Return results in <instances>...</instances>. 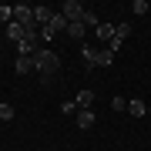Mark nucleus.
I'll return each mask as SVG.
<instances>
[{
    "label": "nucleus",
    "instance_id": "18",
    "mask_svg": "<svg viewBox=\"0 0 151 151\" xmlns=\"http://www.w3.org/2000/svg\"><path fill=\"white\" fill-rule=\"evenodd\" d=\"M131 10H134L138 17H141V14H148V0H134V4H131Z\"/></svg>",
    "mask_w": 151,
    "mask_h": 151
},
{
    "label": "nucleus",
    "instance_id": "19",
    "mask_svg": "<svg viewBox=\"0 0 151 151\" xmlns=\"http://www.w3.org/2000/svg\"><path fill=\"white\" fill-rule=\"evenodd\" d=\"M54 37H57V34L50 30V27H40V40H44V44H47V40H54Z\"/></svg>",
    "mask_w": 151,
    "mask_h": 151
},
{
    "label": "nucleus",
    "instance_id": "1",
    "mask_svg": "<svg viewBox=\"0 0 151 151\" xmlns=\"http://www.w3.org/2000/svg\"><path fill=\"white\" fill-rule=\"evenodd\" d=\"M34 64H37V74H40V77H50V74H57V67H60V57L54 54V50L40 47V50H37V57H34Z\"/></svg>",
    "mask_w": 151,
    "mask_h": 151
},
{
    "label": "nucleus",
    "instance_id": "8",
    "mask_svg": "<svg viewBox=\"0 0 151 151\" xmlns=\"http://www.w3.org/2000/svg\"><path fill=\"white\" fill-rule=\"evenodd\" d=\"M114 40V24H97V44H111Z\"/></svg>",
    "mask_w": 151,
    "mask_h": 151
},
{
    "label": "nucleus",
    "instance_id": "6",
    "mask_svg": "<svg viewBox=\"0 0 151 151\" xmlns=\"http://www.w3.org/2000/svg\"><path fill=\"white\" fill-rule=\"evenodd\" d=\"M74 118H77V128H84V131H87V128H94V118H97V114H94L91 108H84V111H77Z\"/></svg>",
    "mask_w": 151,
    "mask_h": 151
},
{
    "label": "nucleus",
    "instance_id": "4",
    "mask_svg": "<svg viewBox=\"0 0 151 151\" xmlns=\"http://www.w3.org/2000/svg\"><path fill=\"white\" fill-rule=\"evenodd\" d=\"M44 27H50L54 34H64V30H67V17L60 14V10H54V14H50V20L44 24Z\"/></svg>",
    "mask_w": 151,
    "mask_h": 151
},
{
    "label": "nucleus",
    "instance_id": "11",
    "mask_svg": "<svg viewBox=\"0 0 151 151\" xmlns=\"http://www.w3.org/2000/svg\"><path fill=\"white\" fill-rule=\"evenodd\" d=\"M84 30H87V27H84L81 20H74V24H67V37H70V40H81V44H84Z\"/></svg>",
    "mask_w": 151,
    "mask_h": 151
},
{
    "label": "nucleus",
    "instance_id": "9",
    "mask_svg": "<svg viewBox=\"0 0 151 151\" xmlns=\"http://www.w3.org/2000/svg\"><path fill=\"white\" fill-rule=\"evenodd\" d=\"M14 70H17V74H30V70H37V64H34V57H20V54H17Z\"/></svg>",
    "mask_w": 151,
    "mask_h": 151
},
{
    "label": "nucleus",
    "instance_id": "12",
    "mask_svg": "<svg viewBox=\"0 0 151 151\" xmlns=\"http://www.w3.org/2000/svg\"><path fill=\"white\" fill-rule=\"evenodd\" d=\"M50 14H54L50 7H34V24H37V27H44V24L50 20Z\"/></svg>",
    "mask_w": 151,
    "mask_h": 151
},
{
    "label": "nucleus",
    "instance_id": "10",
    "mask_svg": "<svg viewBox=\"0 0 151 151\" xmlns=\"http://www.w3.org/2000/svg\"><path fill=\"white\" fill-rule=\"evenodd\" d=\"M128 114H131V118H145V114H148V104L141 101V97H134V101H128Z\"/></svg>",
    "mask_w": 151,
    "mask_h": 151
},
{
    "label": "nucleus",
    "instance_id": "2",
    "mask_svg": "<svg viewBox=\"0 0 151 151\" xmlns=\"http://www.w3.org/2000/svg\"><path fill=\"white\" fill-rule=\"evenodd\" d=\"M14 20L20 24V27H27V30H37V24H34V7H27V4L14 7Z\"/></svg>",
    "mask_w": 151,
    "mask_h": 151
},
{
    "label": "nucleus",
    "instance_id": "17",
    "mask_svg": "<svg viewBox=\"0 0 151 151\" xmlns=\"http://www.w3.org/2000/svg\"><path fill=\"white\" fill-rule=\"evenodd\" d=\"M81 24H84V27H97V14H94V10H84Z\"/></svg>",
    "mask_w": 151,
    "mask_h": 151
},
{
    "label": "nucleus",
    "instance_id": "5",
    "mask_svg": "<svg viewBox=\"0 0 151 151\" xmlns=\"http://www.w3.org/2000/svg\"><path fill=\"white\" fill-rule=\"evenodd\" d=\"M111 64H114V50L97 47V54H94V67H111Z\"/></svg>",
    "mask_w": 151,
    "mask_h": 151
},
{
    "label": "nucleus",
    "instance_id": "14",
    "mask_svg": "<svg viewBox=\"0 0 151 151\" xmlns=\"http://www.w3.org/2000/svg\"><path fill=\"white\" fill-rule=\"evenodd\" d=\"M94 54H97V47H91V44H81V57L87 60V67H94Z\"/></svg>",
    "mask_w": 151,
    "mask_h": 151
},
{
    "label": "nucleus",
    "instance_id": "20",
    "mask_svg": "<svg viewBox=\"0 0 151 151\" xmlns=\"http://www.w3.org/2000/svg\"><path fill=\"white\" fill-rule=\"evenodd\" d=\"M148 114H151V108H148Z\"/></svg>",
    "mask_w": 151,
    "mask_h": 151
},
{
    "label": "nucleus",
    "instance_id": "13",
    "mask_svg": "<svg viewBox=\"0 0 151 151\" xmlns=\"http://www.w3.org/2000/svg\"><path fill=\"white\" fill-rule=\"evenodd\" d=\"M74 104H77V111H84V108H91V104H94V91H81V94L74 97Z\"/></svg>",
    "mask_w": 151,
    "mask_h": 151
},
{
    "label": "nucleus",
    "instance_id": "15",
    "mask_svg": "<svg viewBox=\"0 0 151 151\" xmlns=\"http://www.w3.org/2000/svg\"><path fill=\"white\" fill-rule=\"evenodd\" d=\"M10 20H14V7H10V4H0V24L7 27Z\"/></svg>",
    "mask_w": 151,
    "mask_h": 151
},
{
    "label": "nucleus",
    "instance_id": "16",
    "mask_svg": "<svg viewBox=\"0 0 151 151\" xmlns=\"http://www.w3.org/2000/svg\"><path fill=\"white\" fill-rule=\"evenodd\" d=\"M0 121H14V108L7 101H0Z\"/></svg>",
    "mask_w": 151,
    "mask_h": 151
},
{
    "label": "nucleus",
    "instance_id": "7",
    "mask_svg": "<svg viewBox=\"0 0 151 151\" xmlns=\"http://www.w3.org/2000/svg\"><path fill=\"white\" fill-rule=\"evenodd\" d=\"M7 37L20 44L24 37H27V27H20V24H17V20H10V24H7Z\"/></svg>",
    "mask_w": 151,
    "mask_h": 151
},
{
    "label": "nucleus",
    "instance_id": "3",
    "mask_svg": "<svg viewBox=\"0 0 151 151\" xmlns=\"http://www.w3.org/2000/svg\"><path fill=\"white\" fill-rule=\"evenodd\" d=\"M60 14L67 17V24H74V20H81V17H84V4H81V0H64Z\"/></svg>",
    "mask_w": 151,
    "mask_h": 151
}]
</instances>
